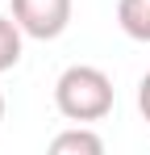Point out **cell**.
I'll use <instances>...</instances> for the list:
<instances>
[{"label":"cell","mask_w":150,"mask_h":155,"mask_svg":"<svg viewBox=\"0 0 150 155\" xmlns=\"http://www.w3.org/2000/svg\"><path fill=\"white\" fill-rule=\"evenodd\" d=\"M54 105L75 126L100 122V117L113 113V80L100 67H92V63H71L54 80Z\"/></svg>","instance_id":"cell-1"},{"label":"cell","mask_w":150,"mask_h":155,"mask_svg":"<svg viewBox=\"0 0 150 155\" xmlns=\"http://www.w3.org/2000/svg\"><path fill=\"white\" fill-rule=\"evenodd\" d=\"M13 21L25 29V38L54 42L71 25V0H13Z\"/></svg>","instance_id":"cell-2"},{"label":"cell","mask_w":150,"mask_h":155,"mask_svg":"<svg viewBox=\"0 0 150 155\" xmlns=\"http://www.w3.org/2000/svg\"><path fill=\"white\" fill-rule=\"evenodd\" d=\"M50 151L54 155H100L104 151V138L92 134V130H83V126H75V130L54 134V138H50Z\"/></svg>","instance_id":"cell-3"},{"label":"cell","mask_w":150,"mask_h":155,"mask_svg":"<svg viewBox=\"0 0 150 155\" xmlns=\"http://www.w3.org/2000/svg\"><path fill=\"white\" fill-rule=\"evenodd\" d=\"M117 25L133 42H150V0H117Z\"/></svg>","instance_id":"cell-4"},{"label":"cell","mask_w":150,"mask_h":155,"mask_svg":"<svg viewBox=\"0 0 150 155\" xmlns=\"http://www.w3.org/2000/svg\"><path fill=\"white\" fill-rule=\"evenodd\" d=\"M21 38H25V29L13 17H0V71H13L21 63Z\"/></svg>","instance_id":"cell-5"},{"label":"cell","mask_w":150,"mask_h":155,"mask_svg":"<svg viewBox=\"0 0 150 155\" xmlns=\"http://www.w3.org/2000/svg\"><path fill=\"white\" fill-rule=\"evenodd\" d=\"M138 109H142V117L150 122V71L142 76V84H138Z\"/></svg>","instance_id":"cell-6"},{"label":"cell","mask_w":150,"mask_h":155,"mask_svg":"<svg viewBox=\"0 0 150 155\" xmlns=\"http://www.w3.org/2000/svg\"><path fill=\"white\" fill-rule=\"evenodd\" d=\"M0 122H4V92H0Z\"/></svg>","instance_id":"cell-7"}]
</instances>
